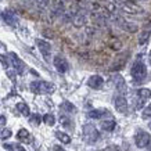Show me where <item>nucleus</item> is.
<instances>
[{"mask_svg":"<svg viewBox=\"0 0 151 151\" xmlns=\"http://www.w3.org/2000/svg\"><path fill=\"white\" fill-rule=\"evenodd\" d=\"M115 86H116V89H118L121 93L125 92L126 85H125V81H124V78H122L121 75H116V76H115Z\"/></svg>","mask_w":151,"mask_h":151,"instance_id":"obj_19","label":"nucleus"},{"mask_svg":"<svg viewBox=\"0 0 151 151\" xmlns=\"http://www.w3.org/2000/svg\"><path fill=\"white\" fill-rule=\"evenodd\" d=\"M3 147H4L6 150L13 151V150H15V147H17V146H15V144H9V143H6V144H4V146H3Z\"/></svg>","mask_w":151,"mask_h":151,"instance_id":"obj_32","label":"nucleus"},{"mask_svg":"<svg viewBox=\"0 0 151 151\" xmlns=\"http://www.w3.org/2000/svg\"><path fill=\"white\" fill-rule=\"evenodd\" d=\"M100 151H118V147H116V146H110V147H107V148L100 150Z\"/></svg>","mask_w":151,"mask_h":151,"instance_id":"obj_33","label":"nucleus"},{"mask_svg":"<svg viewBox=\"0 0 151 151\" xmlns=\"http://www.w3.org/2000/svg\"><path fill=\"white\" fill-rule=\"evenodd\" d=\"M54 151H67V150H64L61 146H55L54 147Z\"/></svg>","mask_w":151,"mask_h":151,"instance_id":"obj_35","label":"nucleus"},{"mask_svg":"<svg viewBox=\"0 0 151 151\" xmlns=\"http://www.w3.org/2000/svg\"><path fill=\"white\" fill-rule=\"evenodd\" d=\"M118 25L122 28V29H124L125 32H128V33H136V32L139 31L137 24H134V22H128V21H125V19H122V21H121Z\"/></svg>","mask_w":151,"mask_h":151,"instance_id":"obj_12","label":"nucleus"},{"mask_svg":"<svg viewBox=\"0 0 151 151\" xmlns=\"http://www.w3.org/2000/svg\"><path fill=\"white\" fill-rule=\"evenodd\" d=\"M129 55H130L129 54V51H125V53H122V54H118L114 58L112 64L110 65V71L116 72V71H119V69H122L125 65H126V63H128Z\"/></svg>","mask_w":151,"mask_h":151,"instance_id":"obj_5","label":"nucleus"},{"mask_svg":"<svg viewBox=\"0 0 151 151\" xmlns=\"http://www.w3.org/2000/svg\"><path fill=\"white\" fill-rule=\"evenodd\" d=\"M43 122L46 125H49V126H53V125L55 124V118L53 114H46L45 116H43Z\"/></svg>","mask_w":151,"mask_h":151,"instance_id":"obj_25","label":"nucleus"},{"mask_svg":"<svg viewBox=\"0 0 151 151\" xmlns=\"http://www.w3.org/2000/svg\"><path fill=\"white\" fill-rule=\"evenodd\" d=\"M150 57H151V51H150Z\"/></svg>","mask_w":151,"mask_h":151,"instance_id":"obj_39","label":"nucleus"},{"mask_svg":"<svg viewBox=\"0 0 151 151\" xmlns=\"http://www.w3.org/2000/svg\"><path fill=\"white\" fill-rule=\"evenodd\" d=\"M10 63L13 64V68L18 75H22L25 72V63L15 53H10Z\"/></svg>","mask_w":151,"mask_h":151,"instance_id":"obj_6","label":"nucleus"},{"mask_svg":"<svg viewBox=\"0 0 151 151\" xmlns=\"http://www.w3.org/2000/svg\"><path fill=\"white\" fill-rule=\"evenodd\" d=\"M55 137L58 139L61 143H64V144H69V143H71V136L64 132H60V130L55 132Z\"/></svg>","mask_w":151,"mask_h":151,"instance_id":"obj_18","label":"nucleus"},{"mask_svg":"<svg viewBox=\"0 0 151 151\" xmlns=\"http://www.w3.org/2000/svg\"><path fill=\"white\" fill-rule=\"evenodd\" d=\"M72 24L75 28H82L85 27V24H86V15L83 13H76L73 14V18H72Z\"/></svg>","mask_w":151,"mask_h":151,"instance_id":"obj_13","label":"nucleus"},{"mask_svg":"<svg viewBox=\"0 0 151 151\" xmlns=\"http://www.w3.org/2000/svg\"><path fill=\"white\" fill-rule=\"evenodd\" d=\"M1 17H3V19L6 21V24H9V25H11V27H15L17 22H18L17 17H15L11 11H4V13L1 14Z\"/></svg>","mask_w":151,"mask_h":151,"instance_id":"obj_14","label":"nucleus"},{"mask_svg":"<svg viewBox=\"0 0 151 151\" xmlns=\"http://www.w3.org/2000/svg\"><path fill=\"white\" fill-rule=\"evenodd\" d=\"M114 4H115V7H119L121 11L132 14V15L143 13V9L139 4L134 3V0H114Z\"/></svg>","mask_w":151,"mask_h":151,"instance_id":"obj_1","label":"nucleus"},{"mask_svg":"<svg viewBox=\"0 0 151 151\" xmlns=\"http://www.w3.org/2000/svg\"><path fill=\"white\" fill-rule=\"evenodd\" d=\"M29 89L35 94H50L55 90V86L51 82L46 81H33L29 85Z\"/></svg>","mask_w":151,"mask_h":151,"instance_id":"obj_2","label":"nucleus"},{"mask_svg":"<svg viewBox=\"0 0 151 151\" xmlns=\"http://www.w3.org/2000/svg\"><path fill=\"white\" fill-rule=\"evenodd\" d=\"M132 76L136 82H143L147 76V68L142 61H136L132 67Z\"/></svg>","mask_w":151,"mask_h":151,"instance_id":"obj_4","label":"nucleus"},{"mask_svg":"<svg viewBox=\"0 0 151 151\" xmlns=\"http://www.w3.org/2000/svg\"><path fill=\"white\" fill-rule=\"evenodd\" d=\"M36 46L39 49V51L42 53V55L45 57L46 61L50 60V54H51V46L50 43L46 40H43V39H36Z\"/></svg>","mask_w":151,"mask_h":151,"instance_id":"obj_7","label":"nucleus"},{"mask_svg":"<svg viewBox=\"0 0 151 151\" xmlns=\"http://www.w3.org/2000/svg\"><path fill=\"white\" fill-rule=\"evenodd\" d=\"M61 110L71 114V112H75V111H76V108H75V105H73L72 103H69V101H64V103L61 104Z\"/></svg>","mask_w":151,"mask_h":151,"instance_id":"obj_22","label":"nucleus"},{"mask_svg":"<svg viewBox=\"0 0 151 151\" xmlns=\"http://www.w3.org/2000/svg\"><path fill=\"white\" fill-rule=\"evenodd\" d=\"M11 134H13V133H11V130H10V129H3V130H1V133H0V137L3 139V140H7V139L11 137Z\"/></svg>","mask_w":151,"mask_h":151,"instance_id":"obj_27","label":"nucleus"},{"mask_svg":"<svg viewBox=\"0 0 151 151\" xmlns=\"http://www.w3.org/2000/svg\"><path fill=\"white\" fill-rule=\"evenodd\" d=\"M17 110H18L19 114H22L24 116H29V107H28V104H25V103H18L17 104Z\"/></svg>","mask_w":151,"mask_h":151,"instance_id":"obj_20","label":"nucleus"},{"mask_svg":"<svg viewBox=\"0 0 151 151\" xmlns=\"http://www.w3.org/2000/svg\"><path fill=\"white\" fill-rule=\"evenodd\" d=\"M36 1V6L39 7V9H46L47 6H49V0H35Z\"/></svg>","mask_w":151,"mask_h":151,"instance_id":"obj_29","label":"nucleus"},{"mask_svg":"<svg viewBox=\"0 0 151 151\" xmlns=\"http://www.w3.org/2000/svg\"><path fill=\"white\" fill-rule=\"evenodd\" d=\"M150 129H151V124H150Z\"/></svg>","mask_w":151,"mask_h":151,"instance_id":"obj_40","label":"nucleus"},{"mask_svg":"<svg viewBox=\"0 0 151 151\" xmlns=\"http://www.w3.org/2000/svg\"><path fill=\"white\" fill-rule=\"evenodd\" d=\"M151 116V103L150 105H147L146 108H144V111H143V118L144 119H148Z\"/></svg>","mask_w":151,"mask_h":151,"instance_id":"obj_30","label":"nucleus"},{"mask_svg":"<svg viewBox=\"0 0 151 151\" xmlns=\"http://www.w3.org/2000/svg\"><path fill=\"white\" fill-rule=\"evenodd\" d=\"M110 46H111V49H114V50H119V49L122 47V43L119 40H112L110 43Z\"/></svg>","mask_w":151,"mask_h":151,"instance_id":"obj_31","label":"nucleus"},{"mask_svg":"<svg viewBox=\"0 0 151 151\" xmlns=\"http://www.w3.org/2000/svg\"><path fill=\"white\" fill-rule=\"evenodd\" d=\"M15 148H17V150H18V151H27V150H25V148H24L22 146H17V147H15Z\"/></svg>","mask_w":151,"mask_h":151,"instance_id":"obj_37","label":"nucleus"},{"mask_svg":"<svg viewBox=\"0 0 151 151\" xmlns=\"http://www.w3.org/2000/svg\"><path fill=\"white\" fill-rule=\"evenodd\" d=\"M137 96L142 99V100H146V99H150L151 97V90L150 89H146V87H142L137 90Z\"/></svg>","mask_w":151,"mask_h":151,"instance_id":"obj_21","label":"nucleus"},{"mask_svg":"<svg viewBox=\"0 0 151 151\" xmlns=\"http://www.w3.org/2000/svg\"><path fill=\"white\" fill-rule=\"evenodd\" d=\"M29 122L32 125H35V126H39L42 122V118H40V115L39 114H33L31 115V118H29Z\"/></svg>","mask_w":151,"mask_h":151,"instance_id":"obj_26","label":"nucleus"},{"mask_svg":"<svg viewBox=\"0 0 151 151\" xmlns=\"http://www.w3.org/2000/svg\"><path fill=\"white\" fill-rule=\"evenodd\" d=\"M148 39H150V31H148V29H144V31L139 35V45H144Z\"/></svg>","mask_w":151,"mask_h":151,"instance_id":"obj_23","label":"nucleus"},{"mask_svg":"<svg viewBox=\"0 0 151 151\" xmlns=\"http://www.w3.org/2000/svg\"><path fill=\"white\" fill-rule=\"evenodd\" d=\"M103 85H104V79L101 78L100 75H92V76L89 78V81H87V86L94 89V90L101 89Z\"/></svg>","mask_w":151,"mask_h":151,"instance_id":"obj_11","label":"nucleus"},{"mask_svg":"<svg viewBox=\"0 0 151 151\" xmlns=\"http://www.w3.org/2000/svg\"><path fill=\"white\" fill-rule=\"evenodd\" d=\"M142 107H143V100H140V101L137 103V104H136V108H137V110H140Z\"/></svg>","mask_w":151,"mask_h":151,"instance_id":"obj_36","label":"nucleus"},{"mask_svg":"<svg viewBox=\"0 0 151 151\" xmlns=\"http://www.w3.org/2000/svg\"><path fill=\"white\" fill-rule=\"evenodd\" d=\"M115 126H116V124H115L114 119H110V121H103V122H101V129L105 130V132H112V130L115 129Z\"/></svg>","mask_w":151,"mask_h":151,"instance_id":"obj_17","label":"nucleus"},{"mask_svg":"<svg viewBox=\"0 0 151 151\" xmlns=\"http://www.w3.org/2000/svg\"><path fill=\"white\" fill-rule=\"evenodd\" d=\"M82 133H83V139H85V142L89 143V144H93V143H96L100 137V133L99 130L96 129V126L92 124H86L83 125V129H82Z\"/></svg>","mask_w":151,"mask_h":151,"instance_id":"obj_3","label":"nucleus"},{"mask_svg":"<svg viewBox=\"0 0 151 151\" xmlns=\"http://www.w3.org/2000/svg\"><path fill=\"white\" fill-rule=\"evenodd\" d=\"M114 104H115V108H116L118 112H121V114H126V112H128V101H126V99H125L122 94H119V96L115 97Z\"/></svg>","mask_w":151,"mask_h":151,"instance_id":"obj_10","label":"nucleus"},{"mask_svg":"<svg viewBox=\"0 0 151 151\" xmlns=\"http://www.w3.org/2000/svg\"><path fill=\"white\" fill-rule=\"evenodd\" d=\"M6 125V116L0 115V126H4Z\"/></svg>","mask_w":151,"mask_h":151,"instance_id":"obj_34","label":"nucleus"},{"mask_svg":"<svg viewBox=\"0 0 151 151\" xmlns=\"http://www.w3.org/2000/svg\"><path fill=\"white\" fill-rule=\"evenodd\" d=\"M134 140H136V146H137L139 148H144V147H147L150 144L151 136H150V133L144 132V130H140V132L136 134Z\"/></svg>","mask_w":151,"mask_h":151,"instance_id":"obj_8","label":"nucleus"},{"mask_svg":"<svg viewBox=\"0 0 151 151\" xmlns=\"http://www.w3.org/2000/svg\"><path fill=\"white\" fill-rule=\"evenodd\" d=\"M110 112L107 110H92V111H89V118H92V119H100L103 118L104 115H108Z\"/></svg>","mask_w":151,"mask_h":151,"instance_id":"obj_16","label":"nucleus"},{"mask_svg":"<svg viewBox=\"0 0 151 151\" xmlns=\"http://www.w3.org/2000/svg\"><path fill=\"white\" fill-rule=\"evenodd\" d=\"M60 122H61V125L64 126V128L67 129H72L73 125H72V121L68 118V116H65V115H63V116H60Z\"/></svg>","mask_w":151,"mask_h":151,"instance_id":"obj_24","label":"nucleus"},{"mask_svg":"<svg viewBox=\"0 0 151 151\" xmlns=\"http://www.w3.org/2000/svg\"><path fill=\"white\" fill-rule=\"evenodd\" d=\"M61 1H71V0H61Z\"/></svg>","mask_w":151,"mask_h":151,"instance_id":"obj_38","label":"nucleus"},{"mask_svg":"<svg viewBox=\"0 0 151 151\" xmlns=\"http://www.w3.org/2000/svg\"><path fill=\"white\" fill-rule=\"evenodd\" d=\"M17 139H18L19 142L29 143L31 142V133L28 132L27 129H19L18 133H17Z\"/></svg>","mask_w":151,"mask_h":151,"instance_id":"obj_15","label":"nucleus"},{"mask_svg":"<svg viewBox=\"0 0 151 151\" xmlns=\"http://www.w3.org/2000/svg\"><path fill=\"white\" fill-rule=\"evenodd\" d=\"M53 64H54L55 69H57L60 73H65L69 69L68 61H67L65 57H63V55H55L54 60H53Z\"/></svg>","mask_w":151,"mask_h":151,"instance_id":"obj_9","label":"nucleus"},{"mask_svg":"<svg viewBox=\"0 0 151 151\" xmlns=\"http://www.w3.org/2000/svg\"><path fill=\"white\" fill-rule=\"evenodd\" d=\"M0 63L3 64V67H4L6 69L10 67V63H9V57H6L4 54H0Z\"/></svg>","mask_w":151,"mask_h":151,"instance_id":"obj_28","label":"nucleus"}]
</instances>
